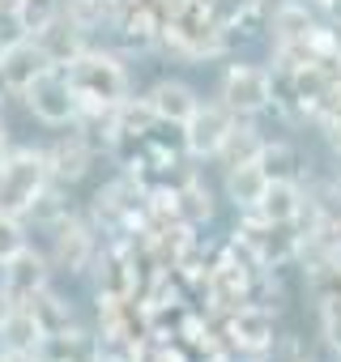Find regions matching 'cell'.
Masks as SVG:
<instances>
[{
	"mask_svg": "<svg viewBox=\"0 0 341 362\" xmlns=\"http://www.w3.org/2000/svg\"><path fill=\"white\" fill-rule=\"evenodd\" d=\"M64 77L81 103V111H111L124 98H132V73L128 60L111 47H86L77 60L64 64Z\"/></svg>",
	"mask_w": 341,
	"mask_h": 362,
	"instance_id": "cell-1",
	"label": "cell"
},
{
	"mask_svg": "<svg viewBox=\"0 0 341 362\" xmlns=\"http://www.w3.org/2000/svg\"><path fill=\"white\" fill-rule=\"evenodd\" d=\"M158 52L175 56V60H184V64H205V60L226 56V52H231V39H226V30L214 22V9H209V5L188 0L175 18L162 26Z\"/></svg>",
	"mask_w": 341,
	"mask_h": 362,
	"instance_id": "cell-2",
	"label": "cell"
},
{
	"mask_svg": "<svg viewBox=\"0 0 341 362\" xmlns=\"http://www.w3.org/2000/svg\"><path fill=\"white\" fill-rule=\"evenodd\" d=\"M52 170H47V149L43 145H18L0 162V214L26 218L35 201L47 192Z\"/></svg>",
	"mask_w": 341,
	"mask_h": 362,
	"instance_id": "cell-3",
	"label": "cell"
},
{
	"mask_svg": "<svg viewBox=\"0 0 341 362\" xmlns=\"http://www.w3.org/2000/svg\"><path fill=\"white\" fill-rule=\"evenodd\" d=\"M218 328H222V341L235 354V362H265L277 349V337H282L277 332V311L256 303V298L218 315Z\"/></svg>",
	"mask_w": 341,
	"mask_h": 362,
	"instance_id": "cell-4",
	"label": "cell"
},
{
	"mask_svg": "<svg viewBox=\"0 0 341 362\" xmlns=\"http://www.w3.org/2000/svg\"><path fill=\"white\" fill-rule=\"evenodd\" d=\"M214 98L239 119H260L265 111H273V69L260 60H231L218 77Z\"/></svg>",
	"mask_w": 341,
	"mask_h": 362,
	"instance_id": "cell-5",
	"label": "cell"
},
{
	"mask_svg": "<svg viewBox=\"0 0 341 362\" xmlns=\"http://www.w3.org/2000/svg\"><path fill=\"white\" fill-rule=\"evenodd\" d=\"M52 247H47V260H52V269L60 273V277H86L90 269H94V256H98V247H103V235H98V226L90 222V214H69V218H60L52 230Z\"/></svg>",
	"mask_w": 341,
	"mask_h": 362,
	"instance_id": "cell-6",
	"label": "cell"
},
{
	"mask_svg": "<svg viewBox=\"0 0 341 362\" xmlns=\"http://www.w3.org/2000/svg\"><path fill=\"white\" fill-rule=\"evenodd\" d=\"M22 103H26V111H30L43 128H73L77 115H81V103H77V94H73L64 69H47L43 77H35V81L26 86Z\"/></svg>",
	"mask_w": 341,
	"mask_h": 362,
	"instance_id": "cell-7",
	"label": "cell"
},
{
	"mask_svg": "<svg viewBox=\"0 0 341 362\" xmlns=\"http://www.w3.org/2000/svg\"><path fill=\"white\" fill-rule=\"evenodd\" d=\"M235 119H239V115H235L231 107H222L218 98H201V107H197V111L188 115V124L180 128L188 162H214L218 149H222V141L231 136Z\"/></svg>",
	"mask_w": 341,
	"mask_h": 362,
	"instance_id": "cell-8",
	"label": "cell"
},
{
	"mask_svg": "<svg viewBox=\"0 0 341 362\" xmlns=\"http://www.w3.org/2000/svg\"><path fill=\"white\" fill-rule=\"evenodd\" d=\"M47 149V170H52V179L56 184H64V188H73V184H81V179L90 175V166H94V158H98V145L73 124L69 132H60L52 145H43Z\"/></svg>",
	"mask_w": 341,
	"mask_h": 362,
	"instance_id": "cell-9",
	"label": "cell"
},
{
	"mask_svg": "<svg viewBox=\"0 0 341 362\" xmlns=\"http://www.w3.org/2000/svg\"><path fill=\"white\" fill-rule=\"evenodd\" d=\"M320 26H324V18H320V9L311 0H273L269 22H265V39H269V47L307 43Z\"/></svg>",
	"mask_w": 341,
	"mask_h": 362,
	"instance_id": "cell-10",
	"label": "cell"
},
{
	"mask_svg": "<svg viewBox=\"0 0 341 362\" xmlns=\"http://www.w3.org/2000/svg\"><path fill=\"white\" fill-rule=\"evenodd\" d=\"M52 277H56L52 260H47V252H43V247H35V243H26L13 260L0 264V281H5V294H9L13 303L35 298L43 286H52Z\"/></svg>",
	"mask_w": 341,
	"mask_h": 362,
	"instance_id": "cell-11",
	"label": "cell"
},
{
	"mask_svg": "<svg viewBox=\"0 0 341 362\" xmlns=\"http://www.w3.org/2000/svg\"><path fill=\"white\" fill-rule=\"evenodd\" d=\"M170 188H175V214H180L184 226L205 230V226L218 218V192L205 184V175H201L197 166H188Z\"/></svg>",
	"mask_w": 341,
	"mask_h": 362,
	"instance_id": "cell-12",
	"label": "cell"
},
{
	"mask_svg": "<svg viewBox=\"0 0 341 362\" xmlns=\"http://www.w3.org/2000/svg\"><path fill=\"white\" fill-rule=\"evenodd\" d=\"M162 13L154 9V0H141L132 13H124L111 30H115V43L124 47V56H154L158 43H162Z\"/></svg>",
	"mask_w": 341,
	"mask_h": 362,
	"instance_id": "cell-13",
	"label": "cell"
},
{
	"mask_svg": "<svg viewBox=\"0 0 341 362\" xmlns=\"http://www.w3.org/2000/svg\"><path fill=\"white\" fill-rule=\"evenodd\" d=\"M47 69H56V64H52L47 52L35 43V35L22 39L18 47H9V52H0V81H5V94H13V98H22L26 86H30L35 77H43Z\"/></svg>",
	"mask_w": 341,
	"mask_h": 362,
	"instance_id": "cell-14",
	"label": "cell"
},
{
	"mask_svg": "<svg viewBox=\"0 0 341 362\" xmlns=\"http://www.w3.org/2000/svg\"><path fill=\"white\" fill-rule=\"evenodd\" d=\"M145 103L154 107L158 124H170V128H184L188 115L201 107V94L184 81V77H158L149 90H145Z\"/></svg>",
	"mask_w": 341,
	"mask_h": 362,
	"instance_id": "cell-15",
	"label": "cell"
},
{
	"mask_svg": "<svg viewBox=\"0 0 341 362\" xmlns=\"http://www.w3.org/2000/svg\"><path fill=\"white\" fill-rule=\"evenodd\" d=\"M307 201H311V188L303 179H269V188H265V197H260V205L252 214H260L265 222L299 226L303 214H307Z\"/></svg>",
	"mask_w": 341,
	"mask_h": 362,
	"instance_id": "cell-16",
	"label": "cell"
},
{
	"mask_svg": "<svg viewBox=\"0 0 341 362\" xmlns=\"http://www.w3.org/2000/svg\"><path fill=\"white\" fill-rule=\"evenodd\" d=\"M43 362H103V341L98 328H64V332H47L35 349Z\"/></svg>",
	"mask_w": 341,
	"mask_h": 362,
	"instance_id": "cell-17",
	"label": "cell"
},
{
	"mask_svg": "<svg viewBox=\"0 0 341 362\" xmlns=\"http://www.w3.org/2000/svg\"><path fill=\"white\" fill-rule=\"evenodd\" d=\"M269 188V175L260 162H243V166H226L222 170V201L235 209V214H252L260 205Z\"/></svg>",
	"mask_w": 341,
	"mask_h": 362,
	"instance_id": "cell-18",
	"label": "cell"
},
{
	"mask_svg": "<svg viewBox=\"0 0 341 362\" xmlns=\"http://www.w3.org/2000/svg\"><path fill=\"white\" fill-rule=\"evenodd\" d=\"M39 341H43V328L26 303H13L0 315V358H26L39 349Z\"/></svg>",
	"mask_w": 341,
	"mask_h": 362,
	"instance_id": "cell-19",
	"label": "cell"
},
{
	"mask_svg": "<svg viewBox=\"0 0 341 362\" xmlns=\"http://www.w3.org/2000/svg\"><path fill=\"white\" fill-rule=\"evenodd\" d=\"M35 43L47 52V60H52L56 69H64L69 60H77V56L90 47V35H86V30H77L64 13H56L52 22H43V26L35 30Z\"/></svg>",
	"mask_w": 341,
	"mask_h": 362,
	"instance_id": "cell-20",
	"label": "cell"
},
{
	"mask_svg": "<svg viewBox=\"0 0 341 362\" xmlns=\"http://www.w3.org/2000/svg\"><path fill=\"white\" fill-rule=\"evenodd\" d=\"M260 149H265V132L256 128V119H235V128H231V136L222 141V149H218L214 162H218V170L243 166V162H256Z\"/></svg>",
	"mask_w": 341,
	"mask_h": 362,
	"instance_id": "cell-21",
	"label": "cell"
},
{
	"mask_svg": "<svg viewBox=\"0 0 341 362\" xmlns=\"http://www.w3.org/2000/svg\"><path fill=\"white\" fill-rule=\"evenodd\" d=\"M26 307L35 311V320H39L43 337H47V332H64V328H73V324H77V307H73L60 290H52V286H43L35 298H26Z\"/></svg>",
	"mask_w": 341,
	"mask_h": 362,
	"instance_id": "cell-22",
	"label": "cell"
},
{
	"mask_svg": "<svg viewBox=\"0 0 341 362\" xmlns=\"http://www.w3.org/2000/svg\"><path fill=\"white\" fill-rule=\"evenodd\" d=\"M256 162L265 166L269 179H303V175H307V170H303V153H299L290 141H269V136H265V149H260Z\"/></svg>",
	"mask_w": 341,
	"mask_h": 362,
	"instance_id": "cell-23",
	"label": "cell"
},
{
	"mask_svg": "<svg viewBox=\"0 0 341 362\" xmlns=\"http://www.w3.org/2000/svg\"><path fill=\"white\" fill-rule=\"evenodd\" d=\"M303 290H307L311 303L341 298V256L320 260V264H307V269H303Z\"/></svg>",
	"mask_w": 341,
	"mask_h": 362,
	"instance_id": "cell-24",
	"label": "cell"
},
{
	"mask_svg": "<svg viewBox=\"0 0 341 362\" xmlns=\"http://www.w3.org/2000/svg\"><path fill=\"white\" fill-rule=\"evenodd\" d=\"M73 214V205H69V188L64 184H56V179H52V184H47V192L35 201V209L26 214V222L30 226H43V230H52L60 218H69Z\"/></svg>",
	"mask_w": 341,
	"mask_h": 362,
	"instance_id": "cell-25",
	"label": "cell"
},
{
	"mask_svg": "<svg viewBox=\"0 0 341 362\" xmlns=\"http://www.w3.org/2000/svg\"><path fill=\"white\" fill-rule=\"evenodd\" d=\"M60 13H64L77 30H86L90 39H94L98 30H111V22H107V0H60Z\"/></svg>",
	"mask_w": 341,
	"mask_h": 362,
	"instance_id": "cell-26",
	"label": "cell"
},
{
	"mask_svg": "<svg viewBox=\"0 0 341 362\" xmlns=\"http://www.w3.org/2000/svg\"><path fill=\"white\" fill-rule=\"evenodd\" d=\"M30 35H35V30H30L26 13L18 9V0H0V52L18 47V43L30 39Z\"/></svg>",
	"mask_w": 341,
	"mask_h": 362,
	"instance_id": "cell-27",
	"label": "cell"
},
{
	"mask_svg": "<svg viewBox=\"0 0 341 362\" xmlns=\"http://www.w3.org/2000/svg\"><path fill=\"white\" fill-rule=\"evenodd\" d=\"M26 243H30V222L13 218V214H0V264L13 260Z\"/></svg>",
	"mask_w": 341,
	"mask_h": 362,
	"instance_id": "cell-28",
	"label": "cell"
},
{
	"mask_svg": "<svg viewBox=\"0 0 341 362\" xmlns=\"http://www.w3.org/2000/svg\"><path fill=\"white\" fill-rule=\"evenodd\" d=\"M316 320H320V341L341 358V298L316 303Z\"/></svg>",
	"mask_w": 341,
	"mask_h": 362,
	"instance_id": "cell-29",
	"label": "cell"
},
{
	"mask_svg": "<svg viewBox=\"0 0 341 362\" xmlns=\"http://www.w3.org/2000/svg\"><path fill=\"white\" fill-rule=\"evenodd\" d=\"M18 9L26 13V22H30V30H39L43 22H52V18L60 13V0H18Z\"/></svg>",
	"mask_w": 341,
	"mask_h": 362,
	"instance_id": "cell-30",
	"label": "cell"
},
{
	"mask_svg": "<svg viewBox=\"0 0 341 362\" xmlns=\"http://www.w3.org/2000/svg\"><path fill=\"white\" fill-rule=\"evenodd\" d=\"M316 128H320V132H324V141L341 153V103H337L328 115H320V124H316Z\"/></svg>",
	"mask_w": 341,
	"mask_h": 362,
	"instance_id": "cell-31",
	"label": "cell"
},
{
	"mask_svg": "<svg viewBox=\"0 0 341 362\" xmlns=\"http://www.w3.org/2000/svg\"><path fill=\"white\" fill-rule=\"evenodd\" d=\"M154 362H192V354H188L180 341H158V349H154Z\"/></svg>",
	"mask_w": 341,
	"mask_h": 362,
	"instance_id": "cell-32",
	"label": "cell"
},
{
	"mask_svg": "<svg viewBox=\"0 0 341 362\" xmlns=\"http://www.w3.org/2000/svg\"><path fill=\"white\" fill-rule=\"evenodd\" d=\"M320 18H324V26H333V30H341V0H328V5L320 9Z\"/></svg>",
	"mask_w": 341,
	"mask_h": 362,
	"instance_id": "cell-33",
	"label": "cell"
},
{
	"mask_svg": "<svg viewBox=\"0 0 341 362\" xmlns=\"http://www.w3.org/2000/svg\"><path fill=\"white\" fill-rule=\"evenodd\" d=\"M9 149H13V145H9V128H5V115H0V162L9 158Z\"/></svg>",
	"mask_w": 341,
	"mask_h": 362,
	"instance_id": "cell-34",
	"label": "cell"
},
{
	"mask_svg": "<svg viewBox=\"0 0 341 362\" xmlns=\"http://www.w3.org/2000/svg\"><path fill=\"white\" fill-rule=\"evenodd\" d=\"M9 307H13V298H9V294H5V281H0V315H5V311H9Z\"/></svg>",
	"mask_w": 341,
	"mask_h": 362,
	"instance_id": "cell-35",
	"label": "cell"
},
{
	"mask_svg": "<svg viewBox=\"0 0 341 362\" xmlns=\"http://www.w3.org/2000/svg\"><path fill=\"white\" fill-rule=\"evenodd\" d=\"M5 362H43L39 354H26V358H5Z\"/></svg>",
	"mask_w": 341,
	"mask_h": 362,
	"instance_id": "cell-36",
	"label": "cell"
},
{
	"mask_svg": "<svg viewBox=\"0 0 341 362\" xmlns=\"http://www.w3.org/2000/svg\"><path fill=\"white\" fill-rule=\"evenodd\" d=\"M333 184H337V192H341V175H337V179H333Z\"/></svg>",
	"mask_w": 341,
	"mask_h": 362,
	"instance_id": "cell-37",
	"label": "cell"
},
{
	"mask_svg": "<svg viewBox=\"0 0 341 362\" xmlns=\"http://www.w3.org/2000/svg\"><path fill=\"white\" fill-rule=\"evenodd\" d=\"M103 362H115V358H103Z\"/></svg>",
	"mask_w": 341,
	"mask_h": 362,
	"instance_id": "cell-38",
	"label": "cell"
}]
</instances>
